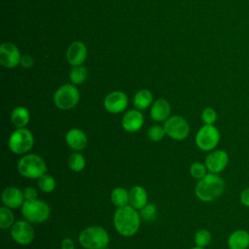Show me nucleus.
Returning a JSON list of instances; mask_svg holds the SVG:
<instances>
[{"instance_id": "nucleus-1", "label": "nucleus", "mask_w": 249, "mask_h": 249, "mask_svg": "<svg viewBox=\"0 0 249 249\" xmlns=\"http://www.w3.org/2000/svg\"><path fill=\"white\" fill-rule=\"evenodd\" d=\"M116 231L124 237L134 235L140 227V214L131 205L117 208L113 217Z\"/></svg>"}, {"instance_id": "nucleus-2", "label": "nucleus", "mask_w": 249, "mask_h": 249, "mask_svg": "<svg viewBox=\"0 0 249 249\" xmlns=\"http://www.w3.org/2000/svg\"><path fill=\"white\" fill-rule=\"evenodd\" d=\"M225 191L224 179L215 173H207L199 179L195 188L196 197L203 202H210L217 199Z\"/></svg>"}, {"instance_id": "nucleus-3", "label": "nucleus", "mask_w": 249, "mask_h": 249, "mask_svg": "<svg viewBox=\"0 0 249 249\" xmlns=\"http://www.w3.org/2000/svg\"><path fill=\"white\" fill-rule=\"evenodd\" d=\"M109 234L99 226H90L80 232L79 242L85 249H104L109 244Z\"/></svg>"}, {"instance_id": "nucleus-4", "label": "nucleus", "mask_w": 249, "mask_h": 249, "mask_svg": "<svg viewBox=\"0 0 249 249\" xmlns=\"http://www.w3.org/2000/svg\"><path fill=\"white\" fill-rule=\"evenodd\" d=\"M18 170L20 175L28 179H39L47 172L45 160L38 155L27 154L19 159Z\"/></svg>"}, {"instance_id": "nucleus-5", "label": "nucleus", "mask_w": 249, "mask_h": 249, "mask_svg": "<svg viewBox=\"0 0 249 249\" xmlns=\"http://www.w3.org/2000/svg\"><path fill=\"white\" fill-rule=\"evenodd\" d=\"M20 210L24 220L31 224H42L49 219L51 214L49 204L41 199L24 200Z\"/></svg>"}, {"instance_id": "nucleus-6", "label": "nucleus", "mask_w": 249, "mask_h": 249, "mask_svg": "<svg viewBox=\"0 0 249 249\" xmlns=\"http://www.w3.org/2000/svg\"><path fill=\"white\" fill-rule=\"evenodd\" d=\"M34 145L32 132L25 128H17L9 137L8 147L16 155H23L29 152Z\"/></svg>"}, {"instance_id": "nucleus-7", "label": "nucleus", "mask_w": 249, "mask_h": 249, "mask_svg": "<svg viewBox=\"0 0 249 249\" xmlns=\"http://www.w3.org/2000/svg\"><path fill=\"white\" fill-rule=\"evenodd\" d=\"M80 100V92L74 84H65L59 87L53 94L54 105L61 110L74 108Z\"/></svg>"}, {"instance_id": "nucleus-8", "label": "nucleus", "mask_w": 249, "mask_h": 249, "mask_svg": "<svg viewBox=\"0 0 249 249\" xmlns=\"http://www.w3.org/2000/svg\"><path fill=\"white\" fill-rule=\"evenodd\" d=\"M221 134L214 124H203L196 132V144L201 150L210 152L215 150L220 142Z\"/></svg>"}, {"instance_id": "nucleus-9", "label": "nucleus", "mask_w": 249, "mask_h": 249, "mask_svg": "<svg viewBox=\"0 0 249 249\" xmlns=\"http://www.w3.org/2000/svg\"><path fill=\"white\" fill-rule=\"evenodd\" d=\"M166 135L174 140H184L190 133V125L186 119L181 116L169 117L163 124Z\"/></svg>"}, {"instance_id": "nucleus-10", "label": "nucleus", "mask_w": 249, "mask_h": 249, "mask_svg": "<svg viewBox=\"0 0 249 249\" xmlns=\"http://www.w3.org/2000/svg\"><path fill=\"white\" fill-rule=\"evenodd\" d=\"M11 236L13 240L20 245H28L34 239L35 232L31 223L26 220L15 222L11 228Z\"/></svg>"}, {"instance_id": "nucleus-11", "label": "nucleus", "mask_w": 249, "mask_h": 249, "mask_svg": "<svg viewBox=\"0 0 249 249\" xmlns=\"http://www.w3.org/2000/svg\"><path fill=\"white\" fill-rule=\"evenodd\" d=\"M230 161L229 155L224 150H213L208 153L205 158L204 164L210 173L219 174L220 172L224 171L228 166Z\"/></svg>"}, {"instance_id": "nucleus-12", "label": "nucleus", "mask_w": 249, "mask_h": 249, "mask_svg": "<svg viewBox=\"0 0 249 249\" xmlns=\"http://www.w3.org/2000/svg\"><path fill=\"white\" fill-rule=\"evenodd\" d=\"M20 53L13 43H3L0 46V63L7 68H14L20 64Z\"/></svg>"}, {"instance_id": "nucleus-13", "label": "nucleus", "mask_w": 249, "mask_h": 249, "mask_svg": "<svg viewBox=\"0 0 249 249\" xmlns=\"http://www.w3.org/2000/svg\"><path fill=\"white\" fill-rule=\"evenodd\" d=\"M128 105L126 94L120 90H115L106 95L104 99V107L111 114H119L124 112Z\"/></svg>"}, {"instance_id": "nucleus-14", "label": "nucleus", "mask_w": 249, "mask_h": 249, "mask_svg": "<svg viewBox=\"0 0 249 249\" xmlns=\"http://www.w3.org/2000/svg\"><path fill=\"white\" fill-rule=\"evenodd\" d=\"M1 200L5 206L11 209L19 208L25 200L23 191L17 187H7L2 192Z\"/></svg>"}, {"instance_id": "nucleus-15", "label": "nucleus", "mask_w": 249, "mask_h": 249, "mask_svg": "<svg viewBox=\"0 0 249 249\" xmlns=\"http://www.w3.org/2000/svg\"><path fill=\"white\" fill-rule=\"evenodd\" d=\"M144 124V116L140 110H129L122 118V126L127 132H136Z\"/></svg>"}, {"instance_id": "nucleus-16", "label": "nucleus", "mask_w": 249, "mask_h": 249, "mask_svg": "<svg viewBox=\"0 0 249 249\" xmlns=\"http://www.w3.org/2000/svg\"><path fill=\"white\" fill-rule=\"evenodd\" d=\"M87 47L84 43L80 41L73 42L67 49L66 53V58L70 65L79 66L84 63V61L87 58Z\"/></svg>"}, {"instance_id": "nucleus-17", "label": "nucleus", "mask_w": 249, "mask_h": 249, "mask_svg": "<svg viewBox=\"0 0 249 249\" xmlns=\"http://www.w3.org/2000/svg\"><path fill=\"white\" fill-rule=\"evenodd\" d=\"M66 144L74 151H81L88 145L87 134L80 128H71L65 135Z\"/></svg>"}, {"instance_id": "nucleus-18", "label": "nucleus", "mask_w": 249, "mask_h": 249, "mask_svg": "<svg viewBox=\"0 0 249 249\" xmlns=\"http://www.w3.org/2000/svg\"><path fill=\"white\" fill-rule=\"evenodd\" d=\"M171 112V107L166 99H157L151 106L150 116L156 122H165Z\"/></svg>"}, {"instance_id": "nucleus-19", "label": "nucleus", "mask_w": 249, "mask_h": 249, "mask_svg": "<svg viewBox=\"0 0 249 249\" xmlns=\"http://www.w3.org/2000/svg\"><path fill=\"white\" fill-rule=\"evenodd\" d=\"M229 249H248L249 248V232L245 230H236L228 237Z\"/></svg>"}, {"instance_id": "nucleus-20", "label": "nucleus", "mask_w": 249, "mask_h": 249, "mask_svg": "<svg viewBox=\"0 0 249 249\" xmlns=\"http://www.w3.org/2000/svg\"><path fill=\"white\" fill-rule=\"evenodd\" d=\"M148 203V194L141 186H134L129 191V205L140 210Z\"/></svg>"}, {"instance_id": "nucleus-21", "label": "nucleus", "mask_w": 249, "mask_h": 249, "mask_svg": "<svg viewBox=\"0 0 249 249\" xmlns=\"http://www.w3.org/2000/svg\"><path fill=\"white\" fill-rule=\"evenodd\" d=\"M30 120L29 111L23 106L16 107L11 114V121L17 128L25 127Z\"/></svg>"}, {"instance_id": "nucleus-22", "label": "nucleus", "mask_w": 249, "mask_h": 249, "mask_svg": "<svg viewBox=\"0 0 249 249\" xmlns=\"http://www.w3.org/2000/svg\"><path fill=\"white\" fill-rule=\"evenodd\" d=\"M153 102V94L148 89H140L138 90L133 98L134 107L137 110H145L147 109Z\"/></svg>"}, {"instance_id": "nucleus-23", "label": "nucleus", "mask_w": 249, "mask_h": 249, "mask_svg": "<svg viewBox=\"0 0 249 249\" xmlns=\"http://www.w3.org/2000/svg\"><path fill=\"white\" fill-rule=\"evenodd\" d=\"M111 201L117 207H123L129 204V192L123 187H117L111 192Z\"/></svg>"}, {"instance_id": "nucleus-24", "label": "nucleus", "mask_w": 249, "mask_h": 249, "mask_svg": "<svg viewBox=\"0 0 249 249\" xmlns=\"http://www.w3.org/2000/svg\"><path fill=\"white\" fill-rule=\"evenodd\" d=\"M68 166L75 172H80L86 167V159L80 153H73L68 158Z\"/></svg>"}, {"instance_id": "nucleus-25", "label": "nucleus", "mask_w": 249, "mask_h": 249, "mask_svg": "<svg viewBox=\"0 0 249 249\" xmlns=\"http://www.w3.org/2000/svg\"><path fill=\"white\" fill-rule=\"evenodd\" d=\"M15 224V216L11 211V208L7 206L0 207V228L2 230H6L12 228Z\"/></svg>"}, {"instance_id": "nucleus-26", "label": "nucleus", "mask_w": 249, "mask_h": 249, "mask_svg": "<svg viewBox=\"0 0 249 249\" xmlns=\"http://www.w3.org/2000/svg\"><path fill=\"white\" fill-rule=\"evenodd\" d=\"M69 77L74 85H81L88 78V69L82 65L74 66L70 71Z\"/></svg>"}, {"instance_id": "nucleus-27", "label": "nucleus", "mask_w": 249, "mask_h": 249, "mask_svg": "<svg viewBox=\"0 0 249 249\" xmlns=\"http://www.w3.org/2000/svg\"><path fill=\"white\" fill-rule=\"evenodd\" d=\"M194 240H195L196 246H199V247L205 248V247H207L211 243V240H212L211 232L208 230L200 229V230H198L196 232Z\"/></svg>"}, {"instance_id": "nucleus-28", "label": "nucleus", "mask_w": 249, "mask_h": 249, "mask_svg": "<svg viewBox=\"0 0 249 249\" xmlns=\"http://www.w3.org/2000/svg\"><path fill=\"white\" fill-rule=\"evenodd\" d=\"M38 187L44 193H52L55 188V180L46 173L38 179Z\"/></svg>"}, {"instance_id": "nucleus-29", "label": "nucleus", "mask_w": 249, "mask_h": 249, "mask_svg": "<svg viewBox=\"0 0 249 249\" xmlns=\"http://www.w3.org/2000/svg\"><path fill=\"white\" fill-rule=\"evenodd\" d=\"M207 168L205 166L204 163L199 162V161H196L193 162L190 166V174L192 175V177H194L195 179H201L203 178L206 174H207Z\"/></svg>"}, {"instance_id": "nucleus-30", "label": "nucleus", "mask_w": 249, "mask_h": 249, "mask_svg": "<svg viewBox=\"0 0 249 249\" xmlns=\"http://www.w3.org/2000/svg\"><path fill=\"white\" fill-rule=\"evenodd\" d=\"M140 216L147 222H153L157 216V206L154 203H147L140 209Z\"/></svg>"}, {"instance_id": "nucleus-31", "label": "nucleus", "mask_w": 249, "mask_h": 249, "mask_svg": "<svg viewBox=\"0 0 249 249\" xmlns=\"http://www.w3.org/2000/svg\"><path fill=\"white\" fill-rule=\"evenodd\" d=\"M165 130L163 128V126L159 125V124H155L152 125L149 129H148V137L154 141V142H159L160 140L163 139L164 135H165Z\"/></svg>"}, {"instance_id": "nucleus-32", "label": "nucleus", "mask_w": 249, "mask_h": 249, "mask_svg": "<svg viewBox=\"0 0 249 249\" xmlns=\"http://www.w3.org/2000/svg\"><path fill=\"white\" fill-rule=\"evenodd\" d=\"M201 120L204 124H214L217 121V112L212 107H206L201 112Z\"/></svg>"}, {"instance_id": "nucleus-33", "label": "nucleus", "mask_w": 249, "mask_h": 249, "mask_svg": "<svg viewBox=\"0 0 249 249\" xmlns=\"http://www.w3.org/2000/svg\"><path fill=\"white\" fill-rule=\"evenodd\" d=\"M23 196H24V199L25 200H34L37 199V190L33 187H26L23 190Z\"/></svg>"}, {"instance_id": "nucleus-34", "label": "nucleus", "mask_w": 249, "mask_h": 249, "mask_svg": "<svg viewBox=\"0 0 249 249\" xmlns=\"http://www.w3.org/2000/svg\"><path fill=\"white\" fill-rule=\"evenodd\" d=\"M240 202L246 206L249 207V187L243 189L240 193Z\"/></svg>"}, {"instance_id": "nucleus-35", "label": "nucleus", "mask_w": 249, "mask_h": 249, "mask_svg": "<svg viewBox=\"0 0 249 249\" xmlns=\"http://www.w3.org/2000/svg\"><path fill=\"white\" fill-rule=\"evenodd\" d=\"M61 249H75V243L73 239L69 237H65L61 241Z\"/></svg>"}, {"instance_id": "nucleus-36", "label": "nucleus", "mask_w": 249, "mask_h": 249, "mask_svg": "<svg viewBox=\"0 0 249 249\" xmlns=\"http://www.w3.org/2000/svg\"><path fill=\"white\" fill-rule=\"evenodd\" d=\"M20 64L24 68H29L33 65V58L29 55H23V56H21Z\"/></svg>"}, {"instance_id": "nucleus-37", "label": "nucleus", "mask_w": 249, "mask_h": 249, "mask_svg": "<svg viewBox=\"0 0 249 249\" xmlns=\"http://www.w3.org/2000/svg\"><path fill=\"white\" fill-rule=\"evenodd\" d=\"M191 249H205V248H202V247H199V246H195V247H193Z\"/></svg>"}, {"instance_id": "nucleus-38", "label": "nucleus", "mask_w": 249, "mask_h": 249, "mask_svg": "<svg viewBox=\"0 0 249 249\" xmlns=\"http://www.w3.org/2000/svg\"><path fill=\"white\" fill-rule=\"evenodd\" d=\"M104 249H109V248H107V247H106V248H104Z\"/></svg>"}]
</instances>
